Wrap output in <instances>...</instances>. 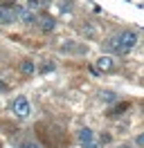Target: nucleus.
Returning <instances> with one entry per match:
<instances>
[{
    "label": "nucleus",
    "instance_id": "1",
    "mask_svg": "<svg viewBox=\"0 0 144 148\" xmlns=\"http://www.w3.org/2000/svg\"><path fill=\"white\" fill-rule=\"evenodd\" d=\"M135 45H137V34L131 32V29H124L117 36H113L110 40H106V47L113 49L115 54H128Z\"/></svg>",
    "mask_w": 144,
    "mask_h": 148
},
{
    "label": "nucleus",
    "instance_id": "2",
    "mask_svg": "<svg viewBox=\"0 0 144 148\" xmlns=\"http://www.w3.org/2000/svg\"><path fill=\"white\" fill-rule=\"evenodd\" d=\"M11 110H14V114H16L18 119H27V117H29V112H32L29 99H27V97H16L14 103H11Z\"/></svg>",
    "mask_w": 144,
    "mask_h": 148
},
{
    "label": "nucleus",
    "instance_id": "3",
    "mask_svg": "<svg viewBox=\"0 0 144 148\" xmlns=\"http://www.w3.org/2000/svg\"><path fill=\"white\" fill-rule=\"evenodd\" d=\"M77 137H79V141H81L83 148H97V139H95V132L90 128H81Z\"/></svg>",
    "mask_w": 144,
    "mask_h": 148
},
{
    "label": "nucleus",
    "instance_id": "4",
    "mask_svg": "<svg viewBox=\"0 0 144 148\" xmlns=\"http://www.w3.org/2000/svg\"><path fill=\"white\" fill-rule=\"evenodd\" d=\"M14 11H16V18L23 20V23H27V25H32V23H36V14L32 9H25V7H14Z\"/></svg>",
    "mask_w": 144,
    "mask_h": 148
},
{
    "label": "nucleus",
    "instance_id": "5",
    "mask_svg": "<svg viewBox=\"0 0 144 148\" xmlns=\"http://www.w3.org/2000/svg\"><path fill=\"white\" fill-rule=\"evenodd\" d=\"M95 67H97V72H110V70L115 67V63H113V58H110V56H99Z\"/></svg>",
    "mask_w": 144,
    "mask_h": 148
},
{
    "label": "nucleus",
    "instance_id": "6",
    "mask_svg": "<svg viewBox=\"0 0 144 148\" xmlns=\"http://www.w3.org/2000/svg\"><path fill=\"white\" fill-rule=\"evenodd\" d=\"M38 25H41L43 32H52V29L56 27V20H54L52 16H43V18H38Z\"/></svg>",
    "mask_w": 144,
    "mask_h": 148
},
{
    "label": "nucleus",
    "instance_id": "7",
    "mask_svg": "<svg viewBox=\"0 0 144 148\" xmlns=\"http://www.w3.org/2000/svg\"><path fill=\"white\" fill-rule=\"evenodd\" d=\"M128 108H131L128 103H117V106H115V108H113L110 112H108V114H110V117H117V114H122V112H126Z\"/></svg>",
    "mask_w": 144,
    "mask_h": 148
},
{
    "label": "nucleus",
    "instance_id": "8",
    "mask_svg": "<svg viewBox=\"0 0 144 148\" xmlns=\"http://www.w3.org/2000/svg\"><path fill=\"white\" fill-rule=\"evenodd\" d=\"M20 72L27 74V76L34 74V63H32V61H23V63H20Z\"/></svg>",
    "mask_w": 144,
    "mask_h": 148
},
{
    "label": "nucleus",
    "instance_id": "9",
    "mask_svg": "<svg viewBox=\"0 0 144 148\" xmlns=\"http://www.w3.org/2000/svg\"><path fill=\"white\" fill-rule=\"evenodd\" d=\"M47 72H54V63H43L41 65V74H47Z\"/></svg>",
    "mask_w": 144,
    "mask_h": 148
},
{
    "label": "nucleus",
    "instance_id": "10",
    "mask_svg": "<svg viewBox=\"0 0 144 148\" xmlns=\"http://www.w3.org/2000/svg\"><path fill=\"white\" fill-rule=\"evenodd\" d=\"M101 99L110 103V101H115V99H117V94H115V92H104V94H101Z\"/></svg>",
    "mask_w": 144,
    "mask_h": 148
},
{
    "label": "nucleus",
    "instance_id": "11",
    "mask_svg": "<svg viewBox=\"0 0 144 148\" xmlns=\"http://www.w3.org/2000/svg\"><path fill=\"white\" fill-rule=\"evenodd\" d=\"M135 144H137L140 148H144V132H142V135H137V139H135Z\"/></svg>",
    "mask_w": 144,
    "mask_h": 148
},
{
    "label": "nucleus",
    "instance_id": "12",
    "mask_svg": "<svg viewBox=\"0 0 144 148\" xmlns=\"http://www.w3.org/2000/svg\"><path fill=\"white\" fill-rule=\"evenodd\" d=\"M20 148H41V146H38V144H34V141H25Z\"/></svg>",
    "mask_w": 144,
    "mask_h": 148
},
{
    "label": "nucleus",
    "instance_id": "13",
    "mask_svg": "<svg viewBox=\"0 0 144 148\" xmlns=\"http://www.w3.org/2000/svg\"><path fill=\"white\" fill-rule=\"evenodd\" d=\"M0 90H9V81H5L2 76H0Z\"/></svg>",
    "mask_w": 144,
    "mask_h": 148
},
{
    "label": "nucleus",
    "instance_id": "14",
    "mask_svg": "<svg viewBox=\"0 0 144 148\" xmlns=\"http://www.w3.org/2000/svg\"><path fill=\"white\" fill-rule=\"evenodd\" d=\"M27 9H32V11L38 9V0H29V7H27Z\"/></svg>",
    "mask_w": 144,
    "mask_h": 148
},
{
    "label": "nucleus",
    "instance_id": "15",
    "mask_svg": "<svg viewBox=\"0 0 144 148\" xmlns=\"http://www.w3.org/2000/svg\"><path fill=\"white\" fill-rule=\"evenodd\" d=\"M119 148H131V146H119Z\"/></svg>",
    "mask_w": 144,
    "mask_h": 148
}]
</instances>
